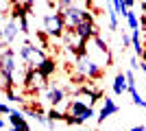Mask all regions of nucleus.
Instances as JSON below:
<instances>
[{
  "label": "nucleus",
  "instance_id": "obj_1",
  "mask_svg": "<svg viewBox=\"0 0 146 131\" xmlns=\"http://www.w3.org/2000/svg\"><path fill=\"white\" fill-rule=\"evenodd\" d=\"M66 114H68V116H66L68 125H83V122H87L90 118H94V107L74 96L72 100H68Z\"/></svg>",
  "mask_w": 146,
  "mask_h": 131
},
{
  "label": "nucleus",
  "instance_id": "obj_2",
  "mask_svg": "<svg viewBox=\"0 0 146 131\" xmlns=\"http://www.w3.org/2000/svg\"><path fill=\"white\" fill-rule=\"evenodd\" d=\"M85 55L92 57L94 61L100 66V68H107L111 63V55H109V48H107V44H105V39L100 37V35H94V37L87 39L85 44Z\"/></svg>",
  "mask_w": 146,
  "mask_h": 131
},
{
  "label": "nucleus",
  "instance_id": "obj_3",
  "mask_svg": "<svg viewBox=\"0 0 146 131\" xmlns=\"http://www.w3.org/2000/svg\"><path fill=\"white\" fill-rule=\"evenodd\" d=\"M74 66H76V72H79L81 79H94V81H96V79H100L103 72H105V68H100V66H98L92 57H87L85 53L76 57V63H74Z\"/></svg>",
  "mask_w": 146,
  "mask_h": 131
},
{
  "label": "nucleus",
  "instance_id": "obj_4",
  "mask_svg": "<svg viewBox=\"0 0 146 131\" xmlns=\"http://www.w3.org/2000/svg\"><path fill=\"white\" fill-rule=\"evenodd\" d=\"M63 20H66V26L68 29H79L81 24H85V22H92V13L83 7H68V9H59Z\"/></svg>",
  "mask_w": 146,
  "mask_h": 131
},
{
  "label": "nucleus",
  "instance_id": "obj_5",
  "mask_svg": "<svg viewBox=\"0 0 146 131\" xmlns=\"http://www.w3.org/2000/svg\"><path fill=\"white\" fill-rule=\"evenodd\" d=\"M20 59L26 63V68H37L46 59V53H44V48L35 46L33 42H24L20 46Z\"/></svg>",
  "mask_w": 146,
  "mask_h": 131
},
{
  "label": "nucleus",
  "instance_id": "obj_6",
  "mask_svg": "<svg viewBox=\"0 0 146 131\" xmlns=\"http://www.w3.org/2000/svg\"><path fill=\"white\" fill-rule=\"evenodd\" d=\"M66 31H68V26H66V20L61 15V11L44 15V33L48 37H63Z\"/></svg>",
  "mask_w": 146,
  "mask_h": 131
},
{
  "label": "nucleus",
  "instance_id": "obj_7",
  "mask_svg": "<svg viewBox=\"0 0 146 131\" xmlns=\"http://www.w3.org/2000/svg\"><path fill=\"white\" fill-rule=\"evenodd\" d=\"M22 83H24V87L31 94H39V92H44V90L48 87V79L35 68H26L24 76H22Z\"/></svg>",
  "mask_w": 146,
  "mask_h": 131
},
{
  "label": "nucleus",
  "instance_id": "obj_8",
  "mask_svg": "<svg viewBox=\"0 0 146 131\" xmlns=\"http://www.w3.org/2000/svg\"><path fill=\"white\" fill-rule=\"evenodd\" d=\"M0 74H9V76L18 74V53L11 46H5L0 53Z\"/></svg>",
  "mask_w": 146,
  "mask_h": 131
},
{
  "label": "nucleus",
  "instance_id": "obj_9",
  "mask_svg": "<svg viewBox=\"0 0 146 131\" xmlns=\"http://www.w3.org/2000/svg\"><path fill=\"white\" fill-rule=\"evenodd\" d=\"M68 92H70V87H61L59 83H48V87L44 90V100H48L52 107H61V103L66 100Z\"/></svg>",
  "mask_w": 146,
  "mask_h": 131
},
{
  "label": "nucleus",
  "instance_id": "obj_10",
  "mask_svg": "<svg viewBox=\"0 0 146 131\" xmlns=\"http://www.w3.org/2000/svg\"><path fill=\"white\" fill-rule=\"evenodd\" d=\"M18 33H22V26H20V20L18 18H7L5 24H2V48L5 46H11L13 39L18 37Z\"/></svg>",
  "mask_w": 146,
  "mask_h": 131
},
{
  "label": "nucleus",
  "instance_id": "obj_11",
  "mask_svg": "<svg viewBox=\"0 0 146 131\" xmlns=\"http://www.w3.org/2000/svg\"><path fill=\"white\" fill-rule=\"evenodd\" d=\"M76 98H81L83 103H87V105L94 107V103H96V100H103V92H100V90H96V87H92L90 83H87V85L76 87Z\"/></svg>",
  "mask_w": 146,
  "mask_h": 131
},
{
  "label": "nucleus",
  "instance_id": "obj_12",
  "mask_svg": "<svg viewBox=\"0 0 146 131\" xmlns=\"http://www.w3.org/2000/svg\"><path fill=\"white\" fill-rule=\"evenodd\" d=\"M120 112V107H118V103L113 98H109V96H105L103 98V105H100V112H98V122H105L107 118H111V116H116V114Z\"/></svg>",
  "mask_w": 146,
  "mask_h": 131
},
{
  "label": "nucleus",
  "instance_id": "obj_13",
  "mask_svg": "<svg viewBox=\"0 0 146 131\" xmlns=\"http://www.w3.org/2000/svg\"><path fill=\"white\" fill-rule=\"evenodd\" d=\"M124 92H129V81H127V74L124 72H118L116 79H113V94L116 96H122Z\"/></svg>",
  "mask_w": 146,
  "mask_h": 131
},
{
  "label": "nucleus",
  "instance_id": "obj_14",
  "mask_svg": "<svg viewBox=\"0 0 146 131\" xmlns=\"http://www.w3.org/2000/svg\"><path fill=\"white\" fill-rule=\"evenodd\" d=\"M35 70H39V72H42V74L46 76V79H50V76L55 74V70H57V66H55V59H52V57H46V59H44V61L39 63V66H37Z\"/></svg>",
  "mask_w": 146,
  "mask_h": 131
},
{
  "label": "nucleus",
  "instance_id": "obj_15",
  "mask_svg": "<svg viewBox=\"0 0 146 131\" xmlns=\"http://www.w3.org/2000/svg\"><path fill=\"white\" fill-rule=\"evenodd\" d=\"M24 116H26L24 112H20V109H13L11 116H9V125H11V127H29V122H26Z\"/></svg>",
  "mask_w": 146,
  "mask_h": 131
},
{
  "label": "nucleus",
  "instance_id": "obj_16",
  "mask_svg": "<svg viewBox=\"0 0 146 131\" xmlns=\"http://www.w3.org/2000/svg\"><path fill=\"white\" fill-rule=\"evenodd\" d=\"M74 31H76L81 37L87 42L90 37H94V35H96V29H94V20H92V22H85V24H81L79 29H74Z\"/></svg>",
  "mask_w": 146,
  "mask_h": 131
},
{
  "label": "nucleus",
  "instance_id": "obj_17",
  "mask_svg": "<svg viewBox=\"0 0 146 131\" xmlns=\"http://www.w3.org/2000/svg\"><path fill=\"white\" fill-rule=\"evenodd\" d=\"M124 20H127V24H129V29H131V31H137V29H140V18H137V13H135L133 9L129 11V15H127Z\"/></svg>",
  "mask_w": 146,
  "mask_h": 131
},
{
  "label": "nucleus",
  "instance_id": "obj_18",
  "mask_svg": "<svg viewBox=\"0 0 146 131\" xmlns=\"http://www.w3.org/2000/svg\"><path fill=\"white\" fill-rule=\"evenodd\" d=\"M59 9H68V7H81V0H57Z\"/></svg>",
  "mask_w": 146,
  "mask_h": 131
},
{
  "label": "nucleus",
  "instance_id": "obj_19",
  "mask_svg": "<svg viewBox=\"0 0 146 131\" xmlns=\"http://www.w3.org/2000/svg\"><path fill=\"white\" fill-rule=\"evenodd\" d=\"M5 94H7V100H11V103H24V98H22L20 94H15L13 90H7Z\"/></svg>",
  "mask_w": 146,
  "mask_h": 131
},
{
  "label": "nucleus",
  "instance_id": "obj_20",
  "mask_svg": "<svg viewBox=\"0 0 146 131\" xmlns=\"http://www.w3.org/2000/svg\"><path fill=\"white\" fill-rule=\"evenodd\" d=\"M18 20H20V26H22V33L26 35V33H29V15L24 13V15H20Z\"/></svg>",
  "mask_w": 146,
  "mask_h": 131
},
{
  "label": "nucleus",
  "instance_id": "obj_21",
  "mask_svg": "<svg viewBox=\"0 0 146 131\" xmlns=\"http://www.w3.org/2000/svg\"><path fill=\"white\" fill-rule=\"evenodd\" d=\"M120 42H122V48L131 46V35H129L127 31H122V35H120Z\"/></svg>",
  "mask_w": 146,
  "mask_h": 131
},
{
  "label": "nucleus",
  "instance_id": "obj_22",
  "mask_svg": "<svg viewBox=\"0 0 146 131\" xmlns=\"http://www.w3.org/2000/svg\"><path fill=\"white\" fill-rule=\"evenodd\" d=\"M11 112L13 109L7 105V103H0V114H2V116H11Z\"/></svg>",
  "mask_w": 146,
  "mask_h": 131
},
{
  "label": "nucleus",
  "instance_id": "obj_23",
  "mask_svg": "<svg viewBox=\"0 0 146 131\" xmlns=\"http://www.w3.org/2000/svg\"><path fill=\"white\" fill-rule=\"evenodd\" d=\"M129 66H131V70H140V66H137V57H131Z\"/></svg>",
  "mask_w": 146,
  "mask_h": 131
},
{
  "label": "nucleus",
  "instance_id": "obj_24",
  "mask_svg": "<svg viewBox=\"0 0 146 131\" xmlns=\"http://www.w3.org/2000/svg\"><path fill=\"white\" fill-rule=\"evenodd\" d=\"M129 131H146V125H137V127H131Z\"/></svg>",
  "mask_w": 146,
  "mask_h": 131
},
{
  "label": "nucleus",
  "instance_id": "obj_25",
  "mask_svg": "<svg viewBox=\"0 0 146 131\" xmlns=\"http://www.w3.org/2000/svg\"><path fill=\"white\" fill-rule=\"evenodd\" d=\"M11 131H31V127H11Z\"/></svg>",
  "mask_w": 146,
  "mask_h": 131
},
{
  "label": "nucleus",
  "instance_id": "obj_26",
  "mask_svg": "<svg viewBox=\"0 0 146 131\" xmlns=\"http://www.w3.org/2000/svg\"><path fill=\"white\" fill-rule=\"evenodd\" d=\"M135 2H137V0H124V5H127V9H131V7H133Z\"/></svg>",
  "mask_w": 146,
  "mask_h": 131
},
{
  "label": "nucleus",
  "instance_id": "obj_27",
  "mask_svg": "<svg viewBox=\"0 0 146 131\" xmlns=\"http://www.w3.org/2000/svg\"><path fill=\"white\" fill-rule=\"evenodd\" d=\"M140 70H142V74L146 76V61H142V63H140Z\"/></svg>",
  "mask_w": 146,
  "mask_h": 131
},
{
  "label": "nucleus",
  "instance_id": "obj_28",
  "mask_svg": "<svg viewBox=\"0 0 146 131\" xmlns=\"http://www.w3.org/2000/svg\"><path fill=\"white\" fill-rule=\"evenodd\" d=\"M85 131H98V129H85Z\"/></svg>",
  "mask_w": 146,
  "mask_h": 131
},
{
  "label": "nucleus",
  "instance_id": "obj_29",
  "mask_svg": "<svg viewBox=\"0 0 146 131\" xmlns=\"http://www.w3.org/2000/svg\"><path fill=\"white\" fill-rule=\"evenodd\" d=\"M137 2H146V0H137Z\"/></svg>",
  "mask_w": 146,
  "mask_h": 131
}]
</instances>
